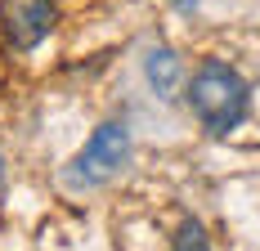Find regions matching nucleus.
<instances>
[{"mask_svg":"<svg viewBox=\"0 0 260 251\" xmlns=\"http://www.w3.org/2000/svg\"><path fill=\"white\" fill-rule=\"evenodd\" d=\"M148 81L161 99H175L180 95V58L171 50H153L148 54Z\"/></svg>","mask_w":260,"mask_h":251,"instance_id":"20e7f679","label":"nucleus"},{"mask_svg":"<svg viewBox=\"0 0 260 251\" xmlns=\"http://www.w3.org/2000/svg\"><path fill=\"white\" fill-rule=\"evenodd\" d=\"M188 103H193V112L202 117L207 130L229 135L247 117V85L229 63H202L193 72V85H188Z\"/></svg>","mask_w":260,"mask_h":251,"instance_id":"f257e3e1","label":"nucleus"},{"mask_svg":"<svg viewBox=\"0 0 260 251\" xmlns=\"http://www.w3.org/2000/svg\"><path fill=\"white\" fill-rule=\"evenodd\" d=\"M54 0H0V32L14 50H31L50 36Z\"/></svg>","mask_w":260,"mask_h":251,"instance_id":"7ed1b4c3","label":"nucleus"},{"mask_svg":"<svg viewBox=\"0 0 260 251\" xmlns=\"http://www.w3.org/2000/svg\"><path fill=\"white\" fill-rule=\"evenodd\" d=\"M175 5H180V9H193V0H175Z\"/></svg>","mask_w":260,"mask_h":251,"instance_id":"423d86ee","label":"nucleus"},{"mask_svg":"<svg viewBox=\"0 0 260 251\" xmlns=\"http://www.w3.org/2000/svg\"><path fill=\"white\" fill-rule=\"evenodd\" d=\"M175 251H211L207 238H202V229H198V220H184L180 233H175Z\"/></svg>","mask_w":260,"mask_h":251,"instance_id":"39448f33","label":"nucleus"},{"mask_svg":"<svg viewBox=\"0 0 260 251\" xmlns=\"http://www.w3.org/2000/svg\"><path fill=\"white\" fill-rule=\"evenodd\" d=\"M126 152H130L126 125L121 121H104L90 139H85V148L77 152V162L68 166V184H77V189H99L104 179H112L121 171Z\"/></svg>","mask_w":260,"mask_h":251,"instance_id":"f03ea898","label":"nucleus"},{"mask_svg":"<svg viewBox=\"0 0 260 251\" xmlns=\"http://www.w3.org/2000/svg\"><path fill=\"white\" fill-rule=\"evenodd\" d=\"M0 179H5V166H0Z\"/></svg>","mask_w":260,"mask_h":251,"instance_id":"0eeeda50","label":"nucleus"}]
</instances>
